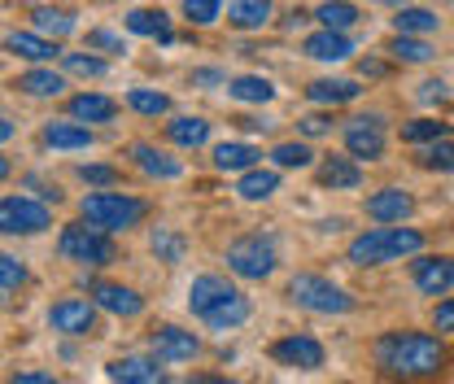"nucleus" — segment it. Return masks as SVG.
Here are the masks:
<instances>
[{"label":"nucleus","mask_w":454,"mask_h":384,"mask_svg":"<svg viewBox=\"0 0 454 384\" xmlns=\"http://www.w3.org/2000/svg\"><path fill=\"white\" fill-rule=\"evenodd\" d=\"M22 284H27V267H22L18 258L0 254V293H13V288H22Z\"/></svg>","instance_id":"42"},{"label":"nucleus","mask_w":454,"mask_h":384,"mask_svg":"<svg viewBox=\"0 0 454 384\" xmlns=\"http://www.w3.org/2000/svg\"><path fill=\"white\" fill-rule=\"evenodd\" d=\"M319 184L324 188H358L363 184V166L354 162V158H340V153H333V158H324L319 162Z\"/></svg>","instance_id":"17"},{"label":"nucleus","mask_w":454,"mask_h":384,"mask_svg":"<svg viewBox=\"0 0 454 384\" xmlns=\"http://www.w3.org/2000/svg\"><path fill=\"white\" fill-rule=\"evenodd\" d=\"M88 49H101V53H127L122 35H114V31H88Z\"/></svg>","instance_id":"44"},{"label":"nucleus","mask_w":454,"mask_h":384,"mask_svg":"<svg viewBox=\"0 0 454 384\" xmlns=\"http://www.w3.org/2000/svg\"><path fill=\"white\" fill-rule=\"evenodd\" d=\"M9 136H13V122H9V118H4V114H0V145H4V140H9Z\"/></svg>","instance_id":"52"},{"label":"nucleus","mask_w":454,"mask_h":384,"mask_svg":"<svg viewBox=\"0 0 454 384\" xmlns=\"http://www.w3.org/2000/svg\"><path fill=\"white\" fill-rule=\"evenodd\" d=\"M131 162L140 166L145 175H153V179H179V170H184L170 153L153 149V145H131Z\"/></svg>","instance_id":"21"},{"label":"nucleus","mask_w":454,"mask_h":384,"mask_svg":"<svg viewBox=\"0 0 454 384\" xmlns=\"http://www.w3.org/2000/svg\"><path fill=\"white\" fill-rule=\"evenodd\" d=\"M79 179H83V184H97V188H114V184H118V170L92 162V166H79Z\"/></svg>","instance_id":"43"},{"label":"nucleus","mask_w":454,"mask_h":384,"mask_svg":"<svg viewBox=\"0 0 454 384\" xmlns=\"http://www.w3.org/2000/svg\"><path fill=\"white\" fill-rule=\"evenodd\" d=\"M411 210H415V201L402 188H380L376 197H367V219L376 223H402Z\"/></svg>","instance_id":"16"},{"label":"nucleus","mask_w":454,"mask_h":384,"mask_svg":"<svg viewBox=\"0 0 454 384\" xmlns=\"http://www.w3.org/2000/svg\"><path fill=\"white\" fill-rule=\"evenodd\" d=\"M149 245H153L158 263H167V267H175V263H184V249H188V240H184L179 231H170V227H158Z\"/></svg>","instance_id":"35"},{"label":"nucleus","mask_w":454,"mask_h":384,"mask_svg":"<svg viewBox=\"0 0 454 384\" xmlns=\"http://www.w3.org/2000/svg\"><path fill=\"white\" fill-rule=\"evenodd\" d=\"M167 140L170 145H179V149H201L206 140H210V122L206 118H170L167 122Z\"/></svg>","instance_id":"23"},{"label":"nucleus","mask_w":454,"mask_h":384,"mask_svg":"<svg viewBox=\"0 0 454 384\" xmlns=\"http://www.w3.org/2000/svg\"><path fill=\"white\" fill-rule=\"evenodd\" d=\"M271 358L280 363V367H297V372H319L324 367V345L315 341V336H301V332H293V336H284L271 345Z\"/></svg>","instance_id":"11"},{"label":"nucleus","mask_w":454,"mask_h":384,"mask_svg":"<svg viewBox=\"0 0 454 384\" xmlns=\"http://www.w3.org/2000/svg\"><path fill=\"white\" fill-rule=\"evenodd\" d=\"M389 53H394L397 61H406V66H424V61H433V44L419 40V35H402V31H397L394 40H389Z\"/></svg>","instance_id":"31"},{"label":"nucleus","mask_w":454,"mask_h":384,"mask_svg":"<svg viewBox=\"0 0 454 384\" xmlns=\"http://www.w3.org/2000/svg\"><path fill=\"white\" fill-rule=\"evenodd\" d=\"M276 188H280V175L276 170H245L240 184H236V192L245 201H267V197H276Z\"/></svg>","instance_id":"28"},{"label":"nucleus","mask_w":454,"mask_h":384,"mask_svg":"<svg viewBox=\"0 0 454 384\" xmlns=\"http://www.w3.org/2000/svg\"><path fill=\"white\" fill-rule=\"evenodd\" d=\"M149 349H153V358H162V363H188V358L201 354V341H197L192 332L175 328V324H162V328L149 332Z\"/></svg>","instance_id":"13"},{"label":"nucleus","mask_w":454,"mask_h":384,"mask_svg":"<svg viewBox=\"0 0 454 384\" xmlns=\"http://www.w3.org/2000/svg\"><path fill=\"white\" fill-rule=\"evenodd\" d=\"M184 384H236V380H223V376H192V380Z\"/></svg>","instance_id":"51"},{"label":"nucleus","mask_w":454,"mask_h":384,"mask_svg":"<svg viewBox=\"0 0 454 384\" xmlns=\"http://www.w3.org/2000/svg\"><path fill=\"white\" fill-rule=\"evenodd\" d=\"M354 53V44H349V35L345 31H315L310 40H306V57H315V61H345V57Z\"/></svg>","instance_id":"19"},{"label":"nucleus","mask_w":454,"mask_h":384,"mask_svg":"<svg viewBox=\"0 0 454 384\" xmlns=\"http://www.w3.org/2000/svg\"><path fill=\"white\" fill-rule=\"evenodd\" d=\"M442 136H446V122H437V118H415V122L402 127V140L406 145H433Z\"/></svg>","instance_id":"37"},{"label":"nucleus","mask_w":454,"mask_h":384,"mask_svg":"<svg viewBox=\"0 0 454 384\" xmlns=\"http://www.w3.org/2000/svg\"><path fill=\"white\" fill-rule=\"evenodd\" d=\"M149 215V206L140 197H127V192H92L83 197V219L106 227V231H127Z\"/></svg>","instance_id":"6"},{"label":"nucleus","mask_w":454,"mask_h":384,"mask_svg":"<svg viewBox=\"0 0 454 384\" xmlns=\"http://www.w3.org/2000/svg\"><path fill=\"white\" fill-rule=\"evenodd\" d=\"M306 97H310L315 106H345V101L358 97V83H349V79H315V83L306 88Z\"/></svg>","instance_id":"26"},{"label":"nucleus","mask_w":454,"mask_h":384,"mask_svg":"<svg viewBox=\"0 0 454 384\" xmlns=\"http://www.w3.org/2000/svg\"><path fill=\"white\" fill-rule=\"evenodd\" d=\"M31 22H35L40 35H53V40H61V35L74 31V13H70V9H35Z\"/></svg>","instance_id":"33"},{"label":"nucleus","mask_w":454,"mask_h":384,"mask_svg":"<svg viewBox=\"0 0 454 384\" xmlns=\"http://www.w3.org/2000/svg\"><path fill=\"white\" fill-rule=\"evenodd\" d=\"M419 166H428V170H454V145L433 140V149L419 153Z\"/></svg>","instance_id":"41"},{"label":"nucleus","mask_w":454,"mask_h":384,"mask_svg":"<svg viewBox=\"0 0 454 384\" xmlns=\"http://www.w3.org/2000/svg\"><path fill=\"white\" fill-rule=\"evenodd\" d=\"M4 175H9V158H0V179H4Z\"/></svg>","instance_id":"53"},{"label":"nucleus","mask_w":454,"mask_h":384,"mask_svg":"<svg viewBox=\"0 0 454 384\" xmlns=\"http://www.w3.org/2000/svg\"><path fill=\"white\" fill-rule=\"evenodd\" d=\"M227 92H231L236 101H245V106H267V101L276 97L271 79H262V74H240V79L227 83Z\"/></svg>","instance_id":"27"},{"label":"nucleus","mask_w":454,"mask_h":384,"mask_svg":"<svg viewBox=\"0 0 454 384\" xmlns=\"http://www.w3.org/2000/svg\"><path fill=\"white\" fill-rule=\"evenodd\" d=\"M394 27L402 35H428V31H437V13H428V9H415V4H402L394 18Z\"/></svg>","instance_id":"32"},{"label":"nucleus","mask_w":454,"mask_h":384,"mask_svg":"<svg viewBox=\"0 0 454 384\" xmlns=\"http://www.w3.org/2000/svg\"><path fill=\"white\" fill-rule=\"evenodd\" d=\"M315 18H319L328 31H349V27L358 22V9H354L349 0H328V4L315 9Z\"/></svg>","instance_id":"34"},{"label":"nucleus","mask_w":454,"mask_h":384,"mask_svg":"<svg viewBox=\"0 0 454 384\" xmlns=\"http://www.w3.org/2000/svg\"><path fill=\"white\" fill-rule=\"evenodd\" d=\"M227 22L236 31H262L271 22V0H231L227 4Z\"/></svg>","instance_id":"18"},{"label":"nucleus","mask_w":454,"mask_h":384,"mask_svg":"<svg viewBox=\"0 0 454 384\" xmlns=\"http://www.w3.org/2000/svg\"><path fill=\"white\" fill-rule=\"evenodd\" d=\"M433 328H437V332H454V297H446V302L433 310Z\"/></svg>","instance_id":"46"},{"label":"nucleus","mask_w":454,"mask_h":384,"mask_svg":"<svg viewBox=\"0 0 454 384\" xmlns=\"http://www.w3.org/2000/svg\"><path fill=\"white\" fill-rule=\"evenodd\" d=\"M61 66H66L70 74H79V79H101V74L110 70L101 57H92V53H61Z\"/></svg>","instance_id":"38"},{"label":"nucleus","mask_w":454,"mask_h":384,"mask_svg":"<svg viewBox=\"0 0 454 384\" xmlns=\"http://www.w3.org/2000/svg\"><path fill=\"white\" fill-rule=\"evenodd\" d=\"M376 367L394 380H433L446 367V345L428 332H385L376 341Z\"/></svg>","instance_id":"1"},{"label":"nucleus","mask_w":454,"mask_h":384,"mask_svg":"<svg viewBox=\"0 0 454 384\" xmlns=\"http://www.w3.org/2000/svg\"><path fill=\"white\" fill-rule=\"evenodd\" d=\"M345 149H349V158L376 162V158L385 153V122H380L376 114L349 118V127H345Z\"/></svg>","instance_id":"10"},{"label":"nucleus","mask_w":454,"mask_h":384,"mask_svg":"<svg viewBox=\"0 0 454 384\" xmlns=\"http://www.w3.org/2000/svg\"><path fill=\"white\" fill-rule=\"evenodd\" d=\"M127 106L136 114H145V118H158V114H170V97L167 92H153V88H131Z\"/></svg>","instance_id":"36"},{"label":"nucleus","mask_w":454,"mask_h":384,"mask_svg":"<svg viewBox=\"0 0 454 384\" xmlns=\"http://www.w3.org/2000/svg\"><path fill=\"white\" fill-rule=\"evenodd\" d=\"M97 302H83V297H61L53 310H49V328L61 336H92L97 332Z\"/></svg>","instance_id":"9"},{"label":"nucleus","mask_w":454,"mask_h":384,"mask_svg":"<svg viewBox=\"0 0 454 384\" xmlns=\"http://www.w3.org/2000/svg\"><path fill=\"white\" fill-rule=\"evenodd\" d=\"M297 127H301V136H328L333 118L328 114H306V118H297Z\"/></svg>","instance_id":"45"},{"label":"nucleus","mask_w":454,"mask_h":384,"mask_svg":"<svg viewBox=\"0 0 454 384\" xmlns=\"http://www.w3.org/2000/svg\"><path fill=\"white\" fill-rule=\"evenodd\" d=\"M18 88L27 92V97H61V88H66V79L57 74V70H27V74H18Z\"/></svg>","instance_id":"30"},{"label":"nucleus","mask_w":454,"mask_h":384,"mask_svg":"<svg viewBox=\"0 0 454 384\" xmlns=\"http://www.w3.org/2000/svg\"><path fill=\"white\" fill-rule=\"evenodd\" d=\"M310 158H315V153H310L306 145H276V149H271V162L280 166V170H301V166H310Z\"/></svg>","instance_id":"39"},{"label":"nucleus","mask_w":454,"mask_h":384,"mask_svg":"<svg viewBox=\"0 0 454 384\" xmlns=\"http://www.w3.org/2000/svg\"><path fill=\"white\" fill-rule=\"evenodd\" d=\"M227 74L223 70H192V83H197V88H215V83H223Z\"/></svg>","instance_id":"48"},{"label":"nucleus","mask_w":454,"mask_h":384,"mask_svg":"<svg viewBox=\"0 0 454 384\" xmlns=\"http://www.w3.org/2000/svg\"><path fill=\"white\" fill-rule=\"evenodd\" d=\"M258 158H262V153H258L254 145H240V140H227V145L215 149V166H219V170H254Z\"/></svg>","instance_id":"29"},{"label":"nucleus","mask_w":454,"mask_h":384,"mask_svg":"<svg viewBox=\"0 0 454 384\" xmlns=\"http://www.w3.org/2000/svg\"><path fill=\"white\" fill-rule=\"evenodd\" d=\"M4 49H9V53H18V57H27V61H53V57H61L57 40L31 35V31H13V35L4 40Z\"/></svg>","instance_id":"22"},{"label":"nucleus","mask_w":454,"mask_h":384,"mask_svg":"<svg viewBox=\"0 0 454 384\" xmlns=\"http://www.w3.org/2000/svg\"><path fill=\"white\" fill-rule=\"evenodd\" d=\"M110 384H170L162 358H145V354H127V358H114L106 367Z\"/></svg>","instance_id":"12"},{"label":"nucleus","mask_w":454,"mask_h":384,"mask_svg":"<svg viewBox=\"0 0 454 384\" xmlns=\"http://www.w3.org/2000/svg\"><path fill=\"white\" fill-rule=\"evenodd\" d=\"M13 384H57V376H49V372H18Z\"/></svg>","instance_id":"49"},{"label":"nucleus","mask_w":454,"mask_h":384,"mask_svg":"<svg viewBox=\"0 0 454 384\" xmlns=\"http://www.w3.org/2000/svg\"><path fill=\"white\" fill-rule=\"evenodd\" d=\"M219 13H223V0H184V18L192 27H210Z\"/></svg>","instance_id":"40"},{"label":"nucleus","mask_w":454,"mask_h":384,"mask_svg":"<svg viewBox=\"0 0 454 384\" xmlns=\"http://www.w3.org/2000/svg\"><path fill=\"white\" fill-rule=\"evenodd\" d=\"M419 101H446V83H442V79L419 83Z\"/></svg>","instance_id":"47"},{"label":"nucleus","mask_w":454,"mask_h":384,"mask_svg":"<svg viewBox=\"0 0 454 384\" xmlns=\"http://www.w3.org/2000/svg\"><path fill=\"white\" fill-rule=\"evenodd\" d=\"M227 271L240 279H267L276 271V245L262 236H240L227 245Z\"/></svg>","instance_id":"7"},{"label":"nucleus","mask_w":454,"mask_h":384,"mask_svg":"<svg viewBox=\"0 0 454 384\" xmlns=\"http://www.w3.org/2000/svg\"><path fill=\"white\" fill-rule=\"evenodd\" d=\"M53 223L44 201L31 197H4L0 201V236H40Z\"/></svg>","instance_id":"8"},{"label":"nucleus","mask_w":454,"mask_h":384,"mask_svg":"<svg viewBox=\"0 0 454 384\" xmlns=\"http://www.w3.org/2000/svg\"><path fill=\"white\" fill-rule=\"evenodd\" d=\"M92 302H97L101 310L118 315V319H136V315L145 310V297H140L136 288H122V284H110V279L92 284Z\"/></svg>","instance_id":"15"},{"label":"nucleus","mask_w":454,"mask_h":384,"mask_svg":"<svg viewBox=\"0 0 454 384\" xmlns=\"http://www.w3.org/2000/svg\"><path fill=\"white\" fill-rule=\"evenodd\" d=\"M358 70H363V74H372V79H380V74H385V66H380V61H363Z\"/></svg>","instance_id":"50"},{"label":"nucleus","mask_w":454,"mask_h":384,"mask_svg":"<svg viewBox=\"0 0 454 384\" xmlns=\"http://www.w3.org/2000/svg\"><path fill=\"white\" fill-rule=\"evenodd\" d=\"M380 4H397V9H402V4H406V0H380Z\"/></svg>","instance_id":"54"},{"label":"nucleus","mask_w":454,"mask_h":384,"mask_svg":"<svg viewBox=\"0 0 454 384\" xmlns=\"http://www.w3.org/2000/svg\"><path fill=\"white\" fill-rule=\"evenodd\" d=\"M40 140H44L49 149H88V145H92V131H88L83 122H49V127L40 131Z\"/></svg>","instance_id":"24"},{"label":"nucleus","mask_w":454,"mask_h":384,"mask_svg":"<svg viewBox=\"0 0 454 384\" xmlns=\"http://www.w3.org/2000/svg\"><path fill=\"white\" fill-rule=\"evenodd\" d=\"M411 279L424 297H442L454 288V258L437 254V258H415L411 263Z\"/></svg>","instance_id":"14"},{"label":"nucleus","mask_w":454,"mask_h":384,"mask_svg":"<svg viewBox=\"0 0 454 384\" xmlns=\"http://www.w3.org/2000/svg\"><path fill=\"white\" fill-rule=\"evenodd\" d=\"M188 310L206 324V328H240L245 319H249V297L236 288V284H227L223 275H201V279H192V288H188Z\"/></svg>","instance_id":"2"},{"label":"nucleus","mask_w":454,"mask_h":384,"mask_svg":"<svg viewBox=\"0 0 454 384\" xmlns=\"http://www.w3.org/2000/svg\"><path fill=\"white\" fill-rule=\"evenodd\" d=\"M288 297H293V306H301V310H310V315H349L358 302L333 284L328 275H315V271H301L288 279Z\"/></svg>","instance_id":"5"},{"label":"nucleus","mask_w":454,"mask_h":384,"mask_svg":"<svg viewBox=\"0 0 454 384\" xmlns=\"http://www.w3.org/2000/svg\"><path fill=\"white\" fill-rule=\"evenodd\" d=\"M70 118H79V122H110L118 106H114L110 97H97V92H79V97H70Z\"/></svg>","instance_id":"25"},{"label":"nucleus","mask_w":454,"mask_h":384,"mask_svg":"<svg viewBox=\"0 0 454 384\" xmlns=\"http://www.w3.org/2000/svg\"><path fill=\"white\" fill-rule=\"evenodd\" d=\"M419 245H424V236L415 227H372V231L349 240L345 258L354 267H385V263H397L406 254H419Z\"/></svg>","instance_id":"3"},{"label":"nucleus","mask_w":454,"mask_h":384,"mask_svg":"<svg viewBox=\"0 0 454 384\" xmlns=\"http://www.w3.org/2000/svg\"><path fill=\"white\" fill-rule=\"evenodd\" d=\"M127 31H131V35L162 40V44L175 40V31H170V22H167V13H162V9H131V13H127Z\"/></svg>","instance_id":"20"},{"label":"nucleus","mask_w":454,"mask_h":384,"mask_svg":"<svg viewBox=\"0 0 454 384\" xmlns=\"http://www.w3.org/2000/svg\"><path fill=\"white\" fill-rule=\"evenodd\" d=\"M57 254H61L66 263H79V267H110V263H118L114 231H106V227H97V223H88V219L61 227Z\"/></svg>","instance_id":"4"}]
</instances>
